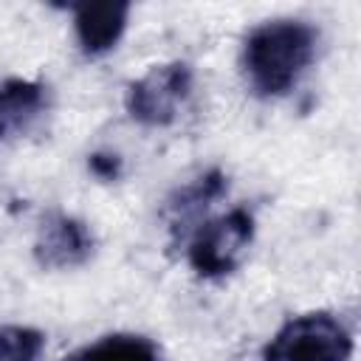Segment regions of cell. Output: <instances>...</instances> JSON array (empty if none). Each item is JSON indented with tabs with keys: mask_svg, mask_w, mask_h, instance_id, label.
Instances as JSON below:
<instances>
[{
	"mask_svg": "<svg viewBox=\"0 0 361 361\" xmlns=\"http://www.w3.org/2000/svg\"><path fill=\"white\" fill-rule=\"evenodd\" d=\"M319 34L302 20H271L257 25L243 48V68L257 96H285L316 56Z\"/></svg>",
	"mask_w": 361,
	"mask_h": 361,
	"instance_id": "6da1fadb",
	"label": "cell"
},
{
	"mask_svg": "<svg viewBox=\"0 0 361 361\" xmlns=\"http://www.w3.org/2000/svg\"><path fill=\"white\" fill-rule=\"evenodd\" d=\"M353 336L333 313H305L285 322L268 341L262 361H347Z\"/></svg>",
	"mask_w": 361,
	"mask_h": 361,
	"instance_id": "7a4b0ae2",
	"label": "cell"
},
{
	"mask_svg": "<svg viewBox=\"0 0 361 361\" xmlns=\"http://www.w3.org/2000/svg\"><path fill=\"white\" fill-rule=\"evenodd\" d=\"M251 240H254V214L237 206L220 217L195 226L186 257L200 276L206 279L226 276L240 265Z\"/></svg>",
	"mask_w": 361,
	"mask_h": 361,
	"instance_id": "3957f363",
	"label": "cell"
},
{
	"mask_svg": "<svg viewBox=\"0 0 361 361\" xmlns=\"http://www.w3.org/2000/svg\"><path fill=\"white\" fill-rule=\"evenodd\" d=\"M195 85L192 68L186 62H166L149 68L141 79L127 87V113L147 127H166L178 118V110L189 99Z\"/></svg>",
	"mask_w": 361,
	"mask_h": 361,
	"instance_id": "277c9868",
	"label": "cell"
},
{
	"mask_svg": "<svg viewBox=\"0 0 361 361\" xmlns=\"http://www.w3.org/2000/svg\"><path fill=\"white\" fill-rule=\"evenodd\" d=\"M96 240L93 231L73 214L65 212H51L42 217L34 240V257L42 268L51 271H65L85 265L93 257Z\"/></svg>",
	"mask_w": 361,
	"mask_h": 361,
	"instance_id": "5b68a950",
	"label": "cell"
},
{
	"mask_svg": "<svg viewBox=\"0 0 361 361\" xmlns=\"http://www.w3.org/2000/svg\"><path fill=\"white\" fill-rule=\"evenodd\" d=\"M71 11H73V28H76V39L82 51L87 56H99L121 39L127 28V17H130V3L124 0L76 3L71 6Z\"/></svg>",
	"mask_w": 361,
	"mask_h": 361,
	"instance_id": "8992f818",
	"label": "cell"
},
{
	"mask_svg": "<svg viewBox=\"0 0 361 361\" xmlns=\"http://www.w3.org/2000/svg\"><path fill=\"white\" fill-rule=\"evenodd\" d=\"M62 361H158V347L147 336L113 333L71 353Z\"/></svg>",
	"mask_w": 361,
	"mask_h": 361,
	"instance_id": "52a82bcc",
	"label": "cell"
},
{
	"mask_svg": "<svg viewBox=\"0 0 361 361\" xmlns=\"http://www.w3.org/2000/svg\"><path fill=\"white\" fill-rule=\"evenodd\" d=\"M45 107V87L31 79H6L0 85V124L6 130L23 127Z\"/></svg>",
	"mask_w": 361,
	"mask_h": 361,
	"instance_id": "ba28073f",
	"label": "cell"
},
{
	"mask_svg": "<svg viewBox=\"0 0 361 361\" xmlns=\"http://www.w3.org/2000/svg\"><path fill=\"white\" fill-rule=\"evenodd\" d=\"M226 192V175L220 169H209L206 175H200L195 183L183 186L175 200L169 203V212H172V228L178 231L180 223H186L189 217H195L200 209H206L212 200H217L220 195Z\"/></svg>",
	"mask_w": 361,
	"mask_h": 361,
	"instance_id": "9c48e42d",
	"label": "cell"
},
{
	"mask_svg": "<svg viewBox=\"0 0 361 361\" xmlns=\"http://www.w3.org/2000/svg\"><path fill=\"white\" fill-rule=\"evenodd\" d=\"M45 350V336L37 327L3 324L0 327V361H37Z\"/></svg>",
	"mask_w": 361,
	"mask_h": 361,
	"instance_id": "30bf717a",
	"label": "cell"
},
{
	"mask_svg": "<svg viewBox=\"0 0 361 361\" xmlns=\"http://www.w3.org/2000/svg\"><path fill=\"white\" fill-rule=\"evenodd\" d=\"M87 166H90V172H93L96 178H102V180H116V178L121 175V158L113 155V152H93V155L87 158Z\"/></svg>",
	"mask_w": 361,
	"mask_h": 361,
	"instance_id": "8fae6325",
	"label": "cell"
},
{
	"mask_svg": "<svg viewBox=\"0 0 361 361\" xmlns=\"http://www.w3.org/2000/svg\"><path fill=\"white\" fill-rule=\"evenodd\" d=\"M3 133H6V127H3V124H0V138H3Z\"/></svg>",
	"mask_w": 361,
	"mask_h": 361,
	"instance_id": "7c38bea8",
	"label": "cell"
}]
</instances>
